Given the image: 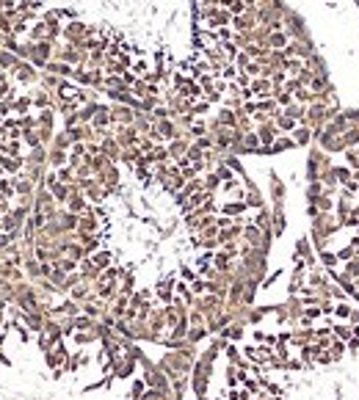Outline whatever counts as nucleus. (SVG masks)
Returning <instances> with one entry per match:
<instances>
[{"label": "nucleus", "instance_id": "nucleus-1", "mask_svg": "<svg viewBox=\"0 0 359 400\" xmlns=\"http://www.w3.org/2000/svg\"><path fill=\"white\" fill-rule=\"evenodd\" d=\"M8 78H11L14 86H19V89H30V86H39V78H42V72L36 69L30 61H19L17 69L8 72Z\"/></svg>", "mask_w": 359, "mask_h": 400}, {"label": "nucleus", "instance_id": "nucleus-2", "mask_svg": "<svg viewBox=\"0 0 359 400\" xmlns=\"http://www.w3.org/2000/svg\"><path fill=\"white\" fill-rule=\"evenodd\" d=\"M89 33V25L83 19H69L64 22V30H61V42L64 44H80V39H86Z\"/></svg>", "mask_w": 359, "mask_h": 400}, {"label": "nucleus", "instance_id": "nucleus-3", "mask_svg": "<svg viewBox=\"0 0 359 400\" xmlns=\"http://www.w3.org/2000/svg\"><path fill=\"white\" fill-rule=\"evenodd\" d=\"M53 50L55 42H33V55H30V64L42 72L47 66V61H53Z\"/></svg>", "mask_w": 359, "mask_h": 400}, {"label": "nucleus", "instance_id": "nucleus-4", "mask_svg": "<svg viewBox=\"0 0 359 400\" xmlns=\"http://www.w3.org/2000/svg\"><path fill=\"white\" fill-rule=\"evenodd\" d=\"M111 122L122 125V127H130L136 122V111L127 105H119V102H111Z\"/></svg>", "mask_w": 359, "mask_h": 400}, {"label": "nucleus", "instance_id": "nucleus-5", "mask_svg": "<svg viewBox=\"0 0 359 400\" xmlns=\"http://www.w3.org/2000/svg\"><path fill=\"white\" fill-rule=\"evenodd\" d=\"M30 100H33V108L36 111H44V108H55V97L53 91L42 89V86H33V91H28Z\"/></svg>", "mask_w": 359, "mask_h": 400}, {"label": "nucleus", "instance_id": "nucleus-6", "mask_svg": "<svg viewBox=\"0 0 359 400\" xmlns=\"http://www.w3.org/2000/svg\"><path fill=\"white\" fill-rule=\"evenodd\" d=\"M0 168H3V174H8V177H17L25 168V155H0Z\"/></svg>", "mask_w": 359, "mask_h": 400}, {"label": "nucleus", "instance_id": "nucleus-7", "mask_svg": "<svg viewBox=\"0 0 359 400\" xmlns=\"http://www.w3.org/2000/svg\"><path fill=\"white\" fill-rule=\"evenodd\" d=\"M191 138H172V141L166 143V149H169V157L172 160H180V157H185L188 146H191Z\"/></svg>", "mask_w": 359, "mask_h": 400}, {"label": "nucleus", "instance_id": "nucleus-8", "mask_svg": "<svg viewBox=\"0 0 359 400\" xmlns=\"http://www.w3.org/2000/svg\"><path fill=\"white\" fill-rule=\"evenodd\" d=\"M210 122H213V125H218V127H235V122H238V114L221 105L218 111H215V116H213Z\"/></svg>", "mask_w": 359, "mask_h": 400}, {"label": "nucleus", "instance_id": "nucleus-9", "mask_svg": "<svg viewBox=\"0 0 359 400\" xmlns=\"http://www.w3.org/2000/svg\"><path fill=\"white\" fill-rule=\"evenodd\" d=\"M30 108H33V100H30L28 91L17 94V100L11 102V116H22V114H30Z\"/></svg>", "mask_w": 359, "mask_h": 400}, {"label": "nucleus", "instance_id": "nucleus-10", "mask_svg": "<svg viewBox=\"0 0 359 400\" xmlns=\"http://www.w3.org/2000/svg\"><path fill=\"white\" fill-rule=\"evenodd\" d=\"M28 39H30V42H50V36H47V22H44L42 17H39V19H36V22L28 28Z\"/></svg>", "mask_w": 359, "mask_h": 400}, {"label": "nucleus", "instance_id": "nucleus-11", "mask_svg": "<svg viewBox=\"0 0 359 400\" xmlns=\"http://www.w3.org/2000/svg\"><path fill=\"white\" fill-rule=\"evenodd\" d=\"M66 163H69V152L66 149H53V146H50L47 149V166L50 168H61V166H66Z\"/></svg>", "mask_w": 359, "mask_h": 400}, {"label": "nucleus", "instance_id": "nucleus-12", "mask_svg": "<svg viewBox=\"0 0 359 400\" xmlns=\"http://www.w3.org/2000/svg\"><path fill=\"white\" fill-rule=\"evenodd\" d=\"M218 210H221V215H229V218H240V215H243L249 207H246V202H238V199H232V202H224Z\"/></svg>", "mask_w": 359, "mask_h": 400}, {"label": "nucleus", "instance_id": "nucleus-13", "mask_svg": "<svg viewBox=\"0 0 359 400\" xmlns=\"http://www.w3.org/2000/svg\"><path fill=\"white\" fill-rule=\"evenodd\" d=\"M25 163H30V166H47V146H33V149H28Z\"/></svg>", "mask_w": 359, "mask_h": 400}, {"label": "nucleus", "instance_id": "nucleus-14", "mask_svg": "<svg viewBox=\"0 0 359 400\" xmlns=\"http://www.w3.org/2000/svg\"><path fill=\"white\" fill-rule=\"evenodd\" d=\"M274 125H276V130H279V133L290 135V133H293L296 127H299V122H296V119H290L287 114H282V111H279V114H276V119H274Z\"/></svg>", "mask_w": 359, "mask_h": 400}, {"label": "nucleus", "instance_id": "nucleus-15", "mask_svg": "<svg viewBox=\"0 0 359 400\" xmlns=\"http://www.w3.org/2000/svg\"><path fill=\"white\" fill-rule=\"evenodd\" d=\"M55 119H58L55 108H44V111H39V114H36L39 127H47V130H55Z\"/></svg>", "mask_w": 359, "mask_h": 400}, {"label": "nucleus", "instance_id": "nucleus-16", "mask_svg": "<svg viewBox=\"0 0 359 400\" xmlns=\"http://www.w3.org/2000/svg\"><path fill=\"white\" fill-rule=\"evenodd\" d=\"M296 146V141L290 135H285V133H279V138H276L274 143H271V155H282V152H287V149H293Z\"/></svg>", "mask_w": 359, "mask_h": 400}, {"label": "nucleus", "instance_id": "nucleus-17", "mask_svg": "<svg viewBox=\"0 0 359 400\" xmlns=\"http://www.w3.org/2000/svg\"><path fill=\"white\" fill-rule=\"evenodd\" d=\"M47 191L53 193L55 204H66V199H69V193H72V185H66V182H55L53 188H47Z\"/></svg>", "mask_w": 359, "mask_h": 400}, {"label": "nucleus", "instance_id": "nucleus-18", "mask_svg": "<svg viewBox=\"0 0 359 400\" xmlns=\"http://www.w3.org/2000/svg\"><path fill=\"white\" fill-rule=\"evenodd\" d=\"M290 138L296 141V146H307V143L312 141V130H310L307 125H299L293 133H290Z\"/></svg>", "mask_w": 359, "mask_h": 400}, {"label": "nucleus", "instance_id": "nucleus-19", "mask_svg": "<svg viewBox=\"0 0 359 400\" xmlns=\"http://www.w3.org/2000/svg\"><path fill=\"white\" fill-rule=\"evenodd\" d=\"M287 42H290V36H287L285 30H271V36H268V47L271 50H285Z\"/></svg>", "mask_w": 359, "mask_h": 400}, {"label": "nucleus", "instance_id": "nucleus-20", "mask_svg": "<svg viewBox=\"0 0 359 400\" xmlns=\"http://www.w3.org/2000/svg\"><path fill=\"white\" fill-rule=\"evenodd\" d=\"M91 263H94L100 270H105V268H111V263H114V254H111L108 249H100L97 254H91Z\"/></svg>", "mask_w": 359, "mask_h": 400}, {"label": "nucleus", "instance_id": "nucleus-21", "mask_svg": "<svg viewBox=\"0 0 359 400\" xmlns=\"http://www.w3.org/2000/svg\"><path fill=\"white\" fill-rule=\"evenodd\" d=\"M17 64H19L17 55L0 47V69H3V72H14V69H17Z\"/></svg>", "mask_w": 359, "mask_h": 400}, {"label": "nucleus", "instance_id": "nucleus-22", "mask_svg": "<svg viewBox=\"0 0 359 400\" xmlns=\"http://www.w3.org/2000/svg\"><path fill=\"white\" fill-rule=\"evenodd\" d=\"M188 135H191V141L199 138V135H207V122H204L202 116H196V119L191 122V127H188Z\"/></svg>", "mask_w": 359, "mask_h": 400}, {"label": "nucleus", "instance_id": "nucleus-23", "mask_svg": "<svg viewBox=\"0 0 359 400\" xmlns=\"http://www.w3.org/2000/svg\"><path fill=\"white\" fill-rule=\"evenodd\" d=\"M224 340H240L243 337V323H229V326H224L221 329Z\"/></svg>", "mask_w": 359, "mask_h": 400}, {"label": "nucleus", "instance_id": "nucleus-24", "mask_svg": "<svg viewBox=\"0 0 359 400\" xmlns=\"http://www.w3.org/2000/svg\"><path fill=\"white\" fill-rule=\"evenodd\" d=\"M150 69H152V66H150V61H147V55H144V58H133L130 72L136 75V78H144V75H147Z\"/></svg>", "mask_w": 359, "mask_h": 400}, {"label": "nucleus", "instance_id": "nucleus-25", "mask_svg": "<svg viewBox=\"0 0 359 400\" xmlns=\"http://www.w3.org/2000/svg\"><path fill=\"white\" fill-rule=\"evenodd\" d=\"M271 199L274 202H282L285 199V185H282V179L276 174H271Z\"/></svg>", "mask_w": 359, "mask_h": 400}, {"label": "nucleus", "instance_id": "nucleus-26", "mask_svg": "<svg viewBox=\"0 0 359 400\" xmlns=\"http://www.w3.org/2000/svg\"><path fill=\"white\" fill-rule=\"evenodd\" d=\"M50 146H53V149H66V152H69L72 141H69V135H66V130L55 133V135H53V143H50Z\"/></svg>", "mask_w": 359, "mask_h": 400}, {"label": "nucleus", "instance_id": "nucleus-27", "mask_svg": "<svg viewBox=\"0 0 359 400\" xmlns=\"http://www.w3.org/2000/svg\"><path fill=\"white\" fill-rule=\"evenodd\" d=\"M202 179H204V191H210V193H215L218 188H221V179H218V174H215V171H207Z\"/></svg>", "mask_w": 359, "mask_h": 400}, {"label": "nucleus", "instance_id": "nucleus-28", "mask_svg": "<svg viewBox=\"0 0 359 400\" xmlns=\"http://www.w3.org/2000/svg\"><path fill=\"white\" fill-rule=\"evenodd\" d=\"M55 174H58V182L75 185V168H72V166H61V168H55Z\"/></svg>", "mask_w": 359, "mask_h": 400}, {"label": "nucleus", "instance_id": "nucleus-29", "mask_svg": "<svg viewBox=\"0 0 359 400\" xmlns=\"http://www.w3.org/2000/svg\"><path fill=\"white\" fill-rule=\"evenodd\" d=\"M22 143H25V149L42 146V141H39V133H36V130H22Z\"/></svg>", "mask_w": 359, "mask_h": 400}, {"label": "nucleus", "instance_id": "nucleus-30", "mask_svg": "<svg viewBox=\"0 0 359 400\" xmlns=\"http://www.w3.org/2000/svg\"><path fill=\"white\" fill-rule=\"evenodd\" d=\"M0 193L8 196V199H14V177H8V174L0 177Z\"/></svg>", "mask_w": 359, "mask_h": 400}, {"label": "nucleus", "instance_id": "nucleus-31", "mask_svg": "<svg viewBox=\"0 0 359 400\" xmlns=\"http://www.w3.org/2000/svg\"><path fill=\"white\" fill-rule=\"evenodd\" d=\"M274 100H276V105H279V108H287L290 102H293V94L285 91V89H274Z\"/></svg>", "mask_w": 359, "mask_h": 400}, {"label": "nucleus", "instance_id": "nucleus-32", "mask_svg": "<svg viewBox=\"0 0 359 400\" xmlns=\"http://www.w3.org/2000/svg\"><path fill=\"white\" fill-rule=\"evenodd\" d=\"M17 122H19V130H36V127H39V122H36V116H33V114H22V116H17Z\"/></svg>", "mask_w": 359, "mask_h": 400}, {"label": "nucleus", "instance_id": "nucleus-33", "mask_svg": "<svg viewBox=\"0 0 359 400\" xmlns=\"http://www.w3.org/2000/svg\"><path fill=\"white\" fill-rule=\"evenodd\" d=\"M191 114H193V116H207V114H210V102H207V100L191 102Z\"/></svg>", "mask_w": 359, "mask_h": 400}, {"label": "nucleus", "instance_id": "nucleus-34", "mask_svg": "<svg viewBox=\"0 0 359 400\" xmlns=\"http://www.w3.org/2000/svg\"><path fill=\"white\" fill-rule=\"evenodd\" d=\"M343 138H346V146H359V127H348L346 133H343Z\"/></svg>", "mask_w": 359, "mask_h": 400}, {"label": "nucleus", "instance_id": "nucleus-35", "mask_svg": "<svg viewBox=\"0 0 359 400\" xmlns=\"http://www.w3.org/2000/svg\"><path fill=\"white\" fill-rule=\"evenodd\" d=\"M343 276H348V279H359V260H348L346 263V270H343Z\"/></svg>", "mask_w": 359, "mask_h": 400}, {"label": "nucleus", "instance_id": "nucleus-36", "mask_svg": "<svg viewBox=\"0 0 359 400\" xmlns=\"http://www.w3.org/2000/svg\"><path fill=\"white\" fill-rule=\"evenodd\" d=\"M321 263L326 265V268H335L340 260H337V254H332V251H326V249H321Z\"/></svg>", "mask_w": 359, "mask_h": 400}, {"label": "nucleus", "instance_id": "nucleus-37", "mask_svg": "<svg viewBox=\"0 0 359 400\" xmlns=\"http://www.w3.org/2000/svg\"><path fill=\"white\" fill-rule=\"evenodd\" d=\"M224 353H227L229 365H240V362H243V359H240V353H238V348H235V345H227V348H224Z\"/></svg>", "mask_w": 359, "mask_h": 400}, {"label": "nucleus", "instance_id": "nucleus-38", "mask_svg": "<svg viewBox=\"0 0 359 400\" xmlns=\"http://www.w3.org/2000/svg\"><path fill=\"white\" fill-rule=\"evenodd\" d=\"M351 312H354L351 304H337V306H335V315L340 317V320H348V317H351Z\"/></svg>", "mask_w": 359, "mask_h": 400}, {"label": "nucleus", "instance_id": "nucleus-39", "mask_svg": "<svg viewBox=\"0 0 359 400\" xmlns=\"http://www.w3.org/2000/svg\"><path fill=\"white\" fill-rule=\"evenodd\" d=\"M144 392H147V384H144V381H136V384H133V389H130V398L138 400Z\"/></svg>", "mask_w": 359, "mask_h": 400}, {"label": "nucleus", "instance_id": "nucleus-40", "mask_svg": "<svg viewBox=\"0 0 359 400\" xmlns=\"http://www.w3.org/2000/svg\"><path fill=\"white\" fill-rule=\"evenodd\" d=\"M136 80H138V78H136V75H133V72H130V69H127V72H122V83H125V86H127V89H130V86H133V83H136Z\"/></svg>", "mask_w": 359, "mask_h": 400}, {"label": "nucleus", "instance_id": "nucleus-41", "mask_svg": "<svg viewBox=\"0 0 359 400\" xmlns=\"http://www.w3.org/2000/svg\"><path fill=\"white\" fill-rule=\"evenodd\" d=\"M17 8V0H0V11H14Z\"/></svg>", "mask_w": 359, "mask_h": 400}, {"label": "nucleus", "instance_id": "nucleus-42", "mask_svg": "<svg viewBox=\"0 0 359 400\" xmlns=\"http://www.w3.org/2000/svg\"><path fill=\"white\" fill-rule=\"evenodd\" d=\"M8 210H11V204H8V196H3V193H0V215L8 213Z\"/></svg>", "mask_w": 359, "mask_h": 400}, {"label": "nucleus", "instance_id": "nucleus-43", "mask_svg": "<svg viewBox=\"0 0 359 400\" xmlns=\"http://www.w3.org/2000/svg\"><path fill=\"white\" fill-rule=\"evenodd\" d=\"M348 320H351V323H359V312L354 309V312H351V317H348Z\"/></svg>", "mask_w": 359, "mask_h": 400}, {"label": "nucleus", "instance_id": "nucleus-44", "mask_svg": "<svg viewBox=\"0 0 359 400\" xmlns=\"http://www.w3.org/2000/svg\"><path fill=\"white\" fill-rule=\"evenodd\" d=\"M215 400H227V398H215Z\"/></svg>", "mask_w": 359, "mask_h": 400}]
</instances>
